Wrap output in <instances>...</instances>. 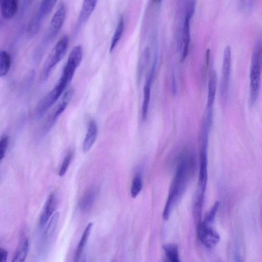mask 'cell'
<instances>
[{
    "label": "cell",
    "instance_id": "6da1fadb",
    "mask_svg": "<svg viewBox=\"0 0 262 262\" xmlns=\"http://www.w3.org/2000/svg\"><path fill=\"white\" fill-rule=\"evenodd\" d=\"M193 159L191 155L184 154L181 157L169 188L163 212L164 219L169 218L173 207L184 192L193 172Z\"/></svg>",
    "mask_w": 262,
    "mask_h": 262
},
{
    "label": "cell",
    "instance_id": "7a4b0ae2",
    "mask_svg": "<svg viewBox=\"0 0 262 262\" xmlns=\"http://www.w3.org/2000/svg\"><path fill=\"white\" fill-rule=\"evenodd\" d=\"M262 72V35L257 39L252 52L250 70L249 103L253 105L257 98Z\"/></svg>",
    "mask_w": 262,
    "mask_h": 262
},
{
    "label": "cell",
    "instance_id": "3957f363",
    "mask_svg": "<svg viewBox=\"0 0 262 262\" xmlns=\"http://www.w3.org/2000/svg\"><path fill=\"white\" fill-rule=\"evenodd\" d=\"M66 13V6L63 3H62L52 17L40 43L34 53L35 60L37 61L40 59L46 49L55 39L63 25Z\"/></svg>",
    "mask_w": 262,
    "mask_h": 262
},
{
    "label": "cell",
    "instance_id": "277c9868",
    "mask_svg": "<svg viewBox=\"0 0 262 262\" xmlns=\"http://www.w3.org/2000/svg\"><path fill=\"white\" fill-rule=\"evenodd\" d=\"M83 50L80 45L74 47L71 51L66 64L56 85L64 91L72 80L77 68L79 66L82 58Z\"/></svg>",
    "mask_w": 262,
    "mask_h": 262
},
{
    "label": "cell",
    "instance_id": "5b68a950",
    "mask_svg": "<svg viewBox=\"0 0 262 262\" xmlns=\"http://www.w3.org/2000/svg\"><path fill=\"white\" fill-rule=\"evenodd\" d=\"M69 42V37L65 35L56 43L43 67L40 76L42 81H45L48 79L52 70L63 58L67 50Z\"/></svg>",
    "mask_w": 262,
    "mask_h": 262
},
{
    "label": "cell",
    "instance_id": "8992f818",
    "mask_svg": "<svg viewBox=\"0 0 262 262\" xmlns=\"http://www.w3.org/2000/svg\"><path fill=\"white\" fill-rule=\"evenodd\" d=\"M208 142H201L200 152V168L198 188L194 203L196 205L203 204L204 193L206 190L208 178L207 147Z\"/></svg>",
    "mask_w": 262,
    "mask_h": 262
},
{
    "label": "cell",
    "instance_id": "52a82bcc",
    "mask_svg": "<svg viewBox=\"0 0 262 262\" xmlns=\"http://www.w3.org/2000/svg\"><path fill=\"white\" fill-rule=\"evenodd\" d=\"M58 0H42L36 15L30 21L28 33L31 36L35 35L39 31L45 18L51 12Z\"/></svg>",
    "mask_w": 262,
    "mask_h": 262
},
{
    "label": "cell",
    "instance_id": "ba28073f",
    "mask_svg": "<svg viewBox=\"0 0 262 262\" xmlns=\"http://www.w3.org/2000/svg\"><path fill=\"white\" fill-rule=\"evenodd\" d=\"M231 67V50L227 46L224 51L222 76L220 82V95L222 100L226 101L228 97L229 83Z\"/></svg>",
    "mask_w": 262,
    "mask_h": 262
},
{
    "label": "cell",
    "instance_id": "9c48e42d",
    "mask_svg": "<svg viewBox=\"0 0 262 262\" xmlns=\"http://www.w3.org/2000/svg\"><path fill=\"white\" fill-rule=\"evenodd\" d=\"M198 235L201 242L207 248H212L220 242L219 233L211 225L200 221L198 225Z\"/></svg>",
    "mask_w": 262,
    "mask_h": 262
},
{
    "label": "cell",
    "instance_id": "30bf717a",
    "mask_svg": "<svg viewBox=\"0 0 262 262\" xmlns=\"http://www.w3.org/2000/svg\"><path fill=\"white\" fill-rule=\"evenodd\" d=\"M73 93L74 90L72 88H70L65 92L54 113L51 115L47 121L42 130L43 134H46L50 131L56 122V120L66 110L73 97Z\"/></svg>",
    "mask_w": 262,
    "mask_h": 262
},
{
    "label": "cell",
    "instance_id": "8fae6325",
    "mask_svg": "<svg viewBox=\"0 0 262 262\" xmlns=\"http://www.w3.org/2000/svg\"><path fill=\"white\" fill-rule=\"evenodd\" d=\"M59 219V213L58 212H56L52 215L49 221L42 234L40 245L41 251L46 252L50 246L53 236L56 230Z\"/></svg>",
    "mask_w": 262,
    "mask_h": 262
},
{
    "label": "cell",
    "instance_id": "7c38bea8",
    "mask_svg": "<svg viewBox=\"0 0 262 262\" xmlns=\"http://www.w3.org/2000/svg\"><path fill=\"white\" fill-rule=\"evenodd\" d=\"M156 68H151L148 77L145 82L143 89V100L142 106V118L143 120H146L149 109V105L150 98L151 88L155 74Z\"/></svg>",
    "mask_w": 262,
    "mask_h": 262
},
{
    "label": "cell",
    "instance_id": "4fadbf2b",
    "mask_svg": "<svg viewBox=\"0 0 262 262\" xmlns=\"http://www.w3.org/2000/svg\"><path fill=\"white\" fill-rule=\"evenodd\" d=\"M190 18H191L190 16L185 15L180 44L181 52V60L182 61H183L185 59L189 52L190 41Z\"/></svg>",
    "mask_w": 262,
    "mask_h": 262
},
{
    "label": "cell",
    "instance_id": "5bb4252c",
    "mask_svg": "<svg viewBox=\"0 0 262 262\" xmlns=\"http://www.w3.org/2000/svg\"><path fill=\"white\" fill-rule=\"evenodd\" d=\"M56 203L57 199L55 194L53 193H51L45 203L40 216L39 225L41 228L44 227L54 212L56 207Z\"/></svg>",
    "mask_w": 262,
    "mask_h": 262
},
{
    "label": "cell",
    "instance_id": "9a60e30c",
    "mask_svg": "<svg viewBox=\"0 0 262 262\" xmlns=\"http://www.w3.org/2000/svg\"><path fill=\"white\" fill-rule=\"evenodd\" d=\"M97 2L98 0H83L76 24L77 30L89 19L96 8Z\"/></svg>",
    "mask_w": 262,
    "mask_h": 262
},
{
    "label": "cell",
    "instance_id": "2e32d148",
    "mask_svg": "<svg viewBox=\"0 0 262 262\" xmlns=\"http://www.w3.org/2000/svg\"><path fill=\"white\" fill-rule=\"evenodd\" d=\"M97 126L95 120H91L82 143V150L87 152L95 143L97 136Z\"/></svg>",
    "mask_w": 262,
    "mask_h": 262
},
{
    "label": "cell",
    "instance_id": "e0dca14e",
    "mask_svg": "<svg viewBox=\"0 0 262 262\" xmlns=\"http://www.w3.org/2000/svg\"><path fill=\"white\" fill-rule=\"evenodd\" d=\"M18 0H0L1 14L3 18L10 19L14 17L18 11Z\"/></svg>",
    "mask_w": 262,
    "mask_h": 262
},
{
    "label": "cell",
    "instance_id": "ac0fdd59",
    "mask_svg": "<svg viewBox=\"0 0 262 262\" xmlns=\"http://www.w3.org/2000/svg\"><path fill=\"white\" fill-rule=\"evenodd\" d=\"M97 190L95 186L91 187L83 194L79 202V209L81 211H89L92 207L96 197Z\"/></svg>",
    "mask_w": 262,
    "mask_h": 262
},
{
    "label": "cell",
    "instance_id": "d6986e66",
    "mask_svg": "<svg viewBox=\"0 0 262 262\" xmlns=\"http://www.w3.org/2000/svg\"><path fill=\"white\" fill-rule=\"evenodd\" d=\"M217 85V76L216 72L212 71L209 76L208 84V95L206 108H213L215 100Z\"/></svg>",
    "mask_w": 262,
    "mask_h": 262
},
{
    "label": "cell",
    "instance_id": "ffe728a7",
    "mask_svg": "<svg viewBox=\"0 0 262 262\" xmlns=\"http://www.w3.org/2000/svg\"><path fill=\"white\" fill-rule=\"evenodd\" d=\"M93 225V223H90L83 232L75 251V261H78L82 255L85 245L91 234Z\"/></svg>",
    "mask_w": 262,
    "mask_h": 262
},
{
    "label": "cell",
    "instance_id": "44dd1931",
    "mask_svg": "<svg viewBox=\"0 0 262 262\" xmlns=\"http://www.w3.org/2000/svg\"><path fill=\"white\" fill-rule=\"evenodd\" d=\"M29 245L28 238L24 236L14 254L13 262H22L26 259L29 251Z\"/></svg>",
    "mask_w": 262,
    "mask_h": 262
},
{
    "label": "cell",
    "instance_id": "7402d4cb",
    "mask_svg": "<svg viewBox=\"0 0 262 262\" xmlns=\"http://www.w3.org/2000/svg\"><path fill=\"white\" fill-rule=\"evenodd\" d=\"M149 58V49L148 47H146L143 51L138 62L137 76L138 80L141 79L144 73L145 70L148 64Z\"/></svg>",
    "mask_w": 262,
    "mask_h": 262
},
{
    "label": "cell",
    "instance_id": "603a6c76",
    "mask_svg": "<svg viewBox=\"0 0 262 262\" xmlns=\"http://www.w3.org/2000/svg\"><path fill=\"white\" fill-rule=\"evenodd\" d=\"M124 29V21L122 16H120L117 26L113 36L111 45L110 47V52L112 53L116 46L117 45L119 41L122 37Z\"/></svg>",
    "mask_w": 262,
    "mask_h": 262
},
{
    "label": "cell",
    "instance_id": "cb8c5ba5",
    "mask_svg": "<svg viewBox=\"0 0 262 262\" xmlns=\"http://www.w3.org/2000/svg\"><path fill=\"white\" fill-rule=\"evenodd\" d=\"M11 66V56L5 50L0 52V76L3 77L8 73Z\"/></svg>",
    "mask_w": 262,
    "mask_h": 262
},
{
    "label": "cell",
    "instance_id": "d4e9b609",
    "mask_svg": "<svg viewBox=\"0 0 262 262\" xmlns=\"http://www.w3.org/2000/svg\"><path fill=\"white\" fill-rule=\"evenodd\" d=\"M164 253L167 259L171 262H179L180 258L178 246L174 244H169L163 247Z\"/></svg>",
    "mask_w": 262,
    "mask_h": 262
},
{
    "label": "cell",
    "instance_id": "484cf974",
    "mask_svg": "<svg viewBox=\"0 0 262 262\" xmlns=\"http://www.w3.org/2000/svg\"><path fill=\"white\" fill-rule=\"evenodd\" d=\"M142 179L139 173L134 177L130 188V194L133 198H136L140 193L142 188Z\"/></svg>",
    "mask_w": 262,
    "mask_h": 262
},
{
    "label": "cell",
    "instance_id": "4316f807",
    "mask_svg": "<svg viewBox=\"0 0 262 262\" xmlns=\"http://www.w3.org/2000/svg\"><path fill=\"white\" fill-rule=\"evenodd\" d=\"M219 206V202L218 201L215 202L209 210L206 213L202 222L211 225L213 222Z\"/></svg>",
    "mask_w": 262,
    "mask_h": 262
},
{
    "label": "cell",
    "instance_id": "83f0119b",
    "mask_svg": "<svg viewBox=\"0 0 262 262\" xmlns=\"http://www.w3.org/2000/svg\"><path fill=\"white\" fill-rule=\"evenodd\" d=\"M73 157V152L69 151L65 156L59 170V176H63L66 172Z\"/></svg>",
    "mask_w": 262,
    "mask_h": 262
},
{
    "label": "cell",
    "instance_id": "f1b7e54d",
    "mask_svg": "<svg viewBox=\"0 0 262 262\" xmlns=\"http://www.w3.org/2000/svg\"><path fill=\"white\" fill-rule=\"evenodd\" d=\"M8 137L4 135L2 136L0 140V159L2 160L6 154L8 144Z\"/></svg>",
    "mask_w": 262,
    "mask_h": 262
},
{
    "label": "cell",
    "instance_id": "f546056e",
    "mask_svg": "<svg viewBox=\"0 0 262 262\" xmlns=\"http://www.w3.org/2000/svg\"><path fill=\"white\" fill-rule=\"evenodd\" d=\"M195 0H186V14L191 17L195 9Z\"/></svg>",
    "mask_w": 262,
    "mask_h": 262
},
{
    "label": "cell",
    "instance_id": "4dcf8cb0",
    "mask_svg": "<svg viewBox=\"0 0 262 262\" xmlns=\"http://www.w3.org/2000/svg\"><path fill=\"white\" fill-rule=\"evenodd\" d=\"M33 0H23L21 8V13H24L29 7Z\"/></svg>",
    "mask_w": 262,
    "mask_h": 262
},
{
    "label": "cell",
    "instance_id": "1f68e13d",
    "mask_svg": "<svg viewBox=\"0 0 262 262\" xmlns=\"http://www.w3.org/2000/svg\"><path fill=\"white\" fill-rule=\"evenodd\" d=\"M1 261L6 262L8 256V252L6 250L3 248H0Z\"/></svg>",
    "mask_w": 262,
    "mask_h": 262
},
{
    "label": "cell",
    "instance_id": "d6a6232c",
    "mask_svg": "<svg viewBox=\"0 0 262 262\" xmlns=\"http://www.w3.org/2000/svg\"><path fill=\"white\" fill-rule=\"evenodd\" d=\"M171 79L172 93H173V94H176L177 92V85L176 76L173 72H172V74Z\"/></svg>",
    "mask_w": 262,
    "mask_h": 262
},
{
    "label": "cell",
    "instance_id": "836d02e7",
    "mask_svg": "<svg viewBox=\"0 0 262 262\" xmlns=\"http://www.w3.org/2000/svg\"><path fill=\"white\" fill-rule=\"evenodd\" d=\"M153 2L160 3L162 0H152Z\"/></svg>",
    "mask_w": 262,
    "mask_h": 262
}]
</instances>
